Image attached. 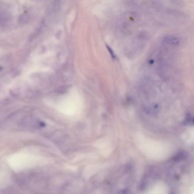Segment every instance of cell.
<instances>
[{
	"label": "cell",
	"instance_id": "6da1fadb",
	"mask_svg": "<svg viewBox=\"0 0 194 194\" xmlns=\"http://www.w3.org/2000/svg\"><path fill=\"white\" fill-rule=\"evenodd\" d=\"M164 45L168 47H176L180 43V41L178 37L174 36H168L164 39Z\"/></svg>",
	"mask_w": 194,
	"mask_h": 194
},
{
	"label": "cell",
	"instance_id": "7a4b0ae2",
	"mask_svg": "<svg viewBox=\"0 0 194 194\" xmlns=\"http://www.w3.org/2000/svg\"><path fill=\"white\" fill-rule=\"evenodd\" d=\"M8 10L5 6L0 5V25L8 24L10 19V14Z\"/></svg>",
	"mask_w": 194,
	"mask_h": 194
},
{
	"label": "cell",
	"instance_id": "3957f363",
	"mask_svg": "<svg viewBox=\"0 0 194 194\" xmlns=\"http://www.w3.org/2000/svg\"><path fill=\"white\" fill-rule=\"evenodd\" d=\"M106 48L107 49L109 54H110L111 57H112V58H113V59H115L116 58V55L115 54L113 50L109 46H108L107 45H106Z\"/></svg>",
	"mask_w": 194,
	"mask_h": 194
}]
</instances>
